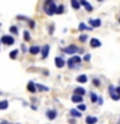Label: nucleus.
I'll use <instances>...</instances> for the list:
<instances>
[{"label":"nucleus","mask_w":120,"mask_h":124,"mask_svg":"<svg viewBox=\"0 0 120 124\" xmlns=\"http://www.w3.org/2000/svg\"><path fill=\"white\" fill-rule=\"evenodd\" d=\"M83 61L79 56H72L71 58H68L67 60V66L70 69H75V67H79L80 62Z\"/></svg>","instance_id":"nucleus-1"},{"label":"nucleus","mask_w":120,"mask_h":124,"mask_svg":"<svg viewBox=\"0 0 120 124\" xmlns=\"http://www.w3.org/2000/svg\"><path fill=\"white\" fill-rule=\"evenodd\" d=\"M63 52L66 54H76V53H84V50L77 48L75 44H71V45H67L66 48H63Z\"/></svg>","instance_id":"nucleus-2"},{"label":"nucleus","mask_w":120,"mask_h":124,"mask_svg":"<svg viewBox=\"0 0 120 124\" xmlns=\"http://www.w3.org/2000/svg\"><path fill=\"white\" fill-rule=\"evenodd\" d=\"M56 9H57V5H56V3H50V4H44V12L48 16H53V14H56Z\"/></svg>","instance_id":"nucleus-3"},{"label":"nucleus","mask_w":120,"mask_h":124,"mask_svg":"<svg viewBox=\"0 0 120 124\" xmlns=\"http://www.w3.org/2000/svg\"><path fill=\"white\" fill-rule=\"evenodd\" d=\"M0 40H1L3 44H5V45H13L14 44V38L13 36H10V35H3L1 38H0Z\"/></svg>","instance_id":"nucleus-4"},{"label":"nucleus","mask_w":120,"mask_h":124,"mask_svg":"<svg viewBox=\"0 0 120 124\" xmlns=\"http://www.w3.org/2000/svg\"><path fill=\"white\" fill-rule=\"evenodd\" d=\"M108 93H110V97H111V98L114 100V101H119V100H120L119 94L116 93V88H115L112 84L108 85Z\"/></svg>","instance_id":"nucleus-5"},{"label":"nucleus","mask_w":120,"mask_h":124,"mask_svg":"<svg viewBox=\"0 0 120 124\" xmlns=\"http://www.w3.org/2000/svg\"><path fill=\"white\" fill-rule=\"evenodd\" d=\"M54 63H56V66L58 69H62L66 65V61L62 57H56V58H54Z\"/></svg>","instance_id":"nucleus-6"},{"label":"nucleus","mask_w":120,"mask_h":124,"mask_svg":"<svg viewBox=\"0 0 120 124\" xmlns=\"http://www.w3.org/2000/svg\"><path fill=\"white\" fill-rule=\"evenodd\" d=\"M88 23H89V25H90L92 27H99L101 25H102V22H101L99 18H97V19L90 18V19H88Z\"/></svg>","instance_id":"nucleus-7"},{"label":"nucleus","mask_w":120,"mask_h":124,"mask_svg":"<svg viewBox=\"0 0 120 124\" xmlns=\"http://www.w3.org/2000/svg\"><path fill=\"white\" fill-rule=\"evenodd\" d=\"M49 50H50V46H49V44H45L44 46L41 48V58H46L48 57V54H49Z\"/></svg>","instance_id":"nucleus-8"},{"label":"nucleus","mask_w":120,"mask_h":124,"mask_svg":"<svg viewBox=\"0 0 120 124\" xmlns=\"http://www.w3.org/2000/svg\"><path fill=\"white\" fill-rule=\"evenodd\" d=\"M80 4L85 8V10H88V12H93V7H92V4L87 1V0H80Z\"/></svg>","instance_id":"nucleus-9"},{"label":"nucleus","mask_w":120,"mask_h":124,"mask_svg":"<svg viewBox=\"0 0 120 124\" xmlns=\"http://www.w3.org/2000/svg\"><path fill=\"white\" fill-rule=\"evenodd\" d=\"M40 46L39 45H32V46H30L29 48V53H31L32 56H35V54H38V53H40Z\"/></svg>","instance_id":"nucleus-10"},{"label":"nucleus","mask_w":120,"mask_h":124,"mask_svg":"<svg viewBox=\"0 0 120 124\" xmlns=\"http://www.w3.org/2000/svg\"><path fill=\"white\" fill-rule=\"evenodd\" d=\"M71 101H72L74 103H81V102H83V96L75 94V93H74L72 97H71Z\"/></svg>","instance_id":"nucleus-11"},{"label":"nucleus","mask_w":120,"mask_h":124,"mask_svg":"<svg viewBox=\"0 0 120 124\" xmlns=\"http://www.w3.org/2000/svg\"><path fill=\"white\" fill-rule=\"evenodd\" d=\"M46 118L49 120H54L57 118V111L56 110H48L46 111Z\"/></svg>","instance_id":"nucleus-12"},{"label":"nucleus","mask_w":120,"mask_h":124,"mask_svg":"<svg viewBox=\"0 0 120 124\" xmlns=\"http://www.w3.org/2000/svg\"><path fill=\"white\" fill-rule=\"evenodd\" d=\"M27 91L30 93H36V84H35L34 81H29V84H27Z\"/></svg>","instance_id":"nucleus-13"},{"label":"nucleus","mask_w":120,"mask_h":124,"mask_svg":"<svg viewBox=\"0 0 120 124\" xmlns=\"http://www.w3.org/2000/svg\"><path fill=\"white\" fill-rule=\"evenodd\" d=\"M76 81H77V83H80V84H84V83H87V81H88V76L85 75V74H81V75H79L76 78Z\"/></svg>","instance_id":"nucleus-14"},{"label":"nucleus","mask_w":120,"mask_h":124,"mask_svg":"<svg viewBox=\"0 0 120 124\" xmlns=\"http://www.w3.org/2000/svg\"><path fill=\"white\" fill-rule=\"evenodd\" d=\"M89 44H90V46H92V48H98V46H101V41L98 40V39L93 38V39H90V41H89Z\"/></svg>","instance_id":"nucleus-15"},{"label":"nucleus","mask_w":120,"mask_h":124,"mask_svg":"<svg viewBox=\"0 0 120 124\" xmlns=\"http://www.w3.org/2000/svg\"><path fill=\"white\" fill-rule=\"evenodd\" d=\"M97 122H98V119H97L96 116H90V115H88L87 118H85V123H87V124H96Z\"/></svg>","instance_id":"nucleus-16"},{"label":"nucleus","mask_w":120,"mask_h":124,"mask_svg":"<svg viewBox=\"0 0 120 124\" xmlns=\"http://www.w3.org/2000/svg\"><path fill=\"white\" fill-rule=\"evenodd\" d=\"M70 114H71L72 118H80V116H81V111L77 110V108H71V110H70Z\"/></svg>","instance_id":"nucleus-17"},{"label":"nucleus","mask_w":120,"mask_h":124,"mask_svg":"<svg viewBox=\"0 0 120 124\" xmlns=\"http://www.w3.org/2000/svg\"><path fill=\"white\" fill-rule=\"evenodd\" d=\"M71 7L74 8L75 10H79L81 4H80V0H71Z\"/></svg>","instance_id":"nucleus-18"},{"label":"nucleus","mask_w":120,"mask_h":124,"mask_svg":"<svg viewBox=\"0 0 120 124\" xmlns=\"http://www.w3.org/2000/svg\"><path fill=\"white\" fill-rule=\"evenodd\" d=\"M74 93H75V94H80V96H84L85 93V89L83 88V87H76L75 89H74Z\"/></svg>","instance_id":"nucleus-19"},{"label":"nucleus","mask_w":120,"mask_h":124,"mask_svg":"<svg viewBox=\"0 0 120 124\" xmlns=\"http://www.w3.org/2000/svg\"><path fill=\"white\" fill-rule=\"evenodd\" d=\"M8 106H9V103H8V101H7V100L0 101V110H7Z\"/></svg>","instance_id":"nucleus-20"},{"label":"nucleus","mask_w":120,"mask_h":124,"mask_svg":"<svg viewBox=\"0 0 120 124\" xmlns=\"http://www.w3.org/2000/svg\"><path fill=\"white\" fill-rule=\"evenodd\" d=\"M63 13H65V5H63V4H61V5L57 7L56 14H63Z\"/></svg>","instance_id":"nucleus-21"},{"label":"nucleus","mask_w":120,"mask_h":124,"mask_svg":"<svg viewBox=\"0 0 120 124\" xmlns=\"http://www.w3.org/2000/svg\"><path fill=\"white\" fill-rule=\"evenodd\" d=\"M36 89H38V91H43V92H48V91H49L48 87L41 85V84H36Z\"/></svg>","instance_id":"nucleus-22"},{"label":"nucleus","mask_w":120,"mask_h":124,"mask_svg":"<svg viewBox=\"0 0 120 124\" xmlns=\"http://www.w3.org/2000/svg\"><path fill=\"white\" fill-rule=\"evenodd\" d=\"M17 56H18V49H13V50L9 53V57L12 58V60H15V58H17Z\"/></svg>","instance_id":"nucleus-23"},{"label":"nucleus","mask_w":120,"mask_h":124,"mask_svg":"<svg viewBox=\"0 0 120 124\" xmlns=\"http://www.w3.org/2000/svg\"><path fill=\"white\" fill-rule=\"evenodd\" d=\"M23 39H25V41H30L31 40V36H30V31H23Z\"/></svg>","instance_id":"nucleus-24"},{"label":"nucleus","mask_w":120,"mask_h":124,"mask_svg":"<svg viewBox=\"0 0 120 124\" xmlns=\"http://www.w3.org/2000/svg\"><path fill=\"white\" fill-rule=\"evenodd\" d=\"M9 31H10L13 35H17V34H18V27H17V26H10V27H9Z\"/></svg>","instance_id":"nucleus-25"},{"label":"nucleus","mask_w":120,"mask_h":124,"mask_svg":"<svg viewBox=\"0 0 120 124\" xmlns=\"http://www.w3.org/2000/svg\"><path fill=\"white\" fill-rule=\"evenodd\" d=\"M97 100H98V96H97L94 92H90V101L94 103V102H97Z\"/></svg>","instance_id":"nucleus-26"},{"label":"nucleus","mask_w":120,"mask_h":124,"mask_svg":"<svg viewBox=\"0 0 120 124\" xmlns=\"http://www.w3.org/2000/svg\"><path fill=\"white\" fill-rule=\"evenodd\" d=\"M87 40H88V35L83 34V35H80V36H79V41H81V43H85Z\"/></svg>","instance_id":"nucleus-27"},{"label":"nucleus","mask_w":120,"mask_h":124,"mask_svg":"<svg viewBox=\"0 0 120 124\" xmlns=\"http://www.w3.org/2000/svg\"><path fill=\"white\" fill-rule=\"evenodd\" d=\"M87 25H85V23L84 22H81V23H79V31H85V30H87Z\"/></svg>","instance_id":"nucleus-28"},{"label":"nucleus","mask_w":120,"mask_h":124,"mask_svg":"<svg viewBox=\"0 0 120 124\" xmlns=\"http://www.w3.org/2000/svg\"><path fill=\"white\" fill-rule=\"evenodd\" d=\"M77 110H80V111H85V110H87V106H85L84 103H79V105H77Z\"/></svg>","instance_id":"nucleus-29"},{"label":"nucleus","mask_w":120,"mask_h":124,"mask_svg":"<svg viewBox=\"0 0 120 124\" xmlns=\"http://www.w3.org/2000/svg\"><path fill=\"white\" fill-rule=\"evenodd\" d=\"M93 85H94V87H99V85H101V80L97 79V78H94V79H93Z\"/></svg>","instance_id":"nucleus-30"},{"label":"nucleus","mask_w":120,"mask_h":124,"mask_svg":"<svg viewBox=\"0 0 120 124\" xmlns=\"http://www.w3.org/2000/svg\"><path fill=\"white\" fill-rule=\"evenodd\" d=\"M29 26L31 27V29H34V27H35V21H32V19H29Z\"/></svg>","instance_id":"nucleus-31"},{"label":"nucleus","mask_w":120,"mask_h":124,"mask_svg":"<svg viewBox=\"0 0 120 124\" xmlns=\"http://www.w3.org/2000/svg\"><path fill=\"white\" fill-rule=\"evenodd\" d=\"M53 32H54V25H50V26H49V34L52 35Z\"/></svg>","instance_id":"nucleus-32"},{"label":"nucleus","mask_w":120,"mask_h":124,"mask_svg":"<svg viewBox=\"0 0 120 124\" xmlns=\"http://www.w3.org/2000/svg\"><path fill=\"white\" fill-rule=\"evenodd\" d=\"M89 60H90V54H85V56H84V61H89Z\"/></svg>","instance_id":"nucleus-33"},{"label":"nucleus","mask_w":120,"mask_h":124,"mask_svg":"<svg viewBox=\"0 0 120 124\" xmlns=\"http://www.w3.org/2000/svg\"><path fill=\"white\" fill-rule=\"evenodd\" d=\"M97 102H98V105H102V102H103V98H102V97H98Z\"/></svg>","instance_id":"nucleus-34"},{"label":"nucleus","mask_w":120,"mask_h":124,"mask_svg":"<svg viewBox=\"0 0 120 124\" xmlns=\"http://www.w3.org/2000/svg\"><path fill=\"white\" fill-rule=\"evenodd\" d=\"M54 0H44V4L46 5V4H50V3H53Z\"/></svg>","instance_id":"nucleus-35"},{"label":"nucleus","mask_w":120,"mask_h":124,"mask_svg":"<svg viewBox=\"0 0 120 124\" xmlns=\"http://www.w3.org/2000/svg\"><path fill=\"white\" fill-rule=\"evenodd\" d=\"M116 93H118L119 97H120V85H119V87H116Z\"/></svg>","instance_id":"nucleus-36"},{"label":"nucleus","mask_w":120,"mask_h":124,"mask_svg":"<svg viewBox=\"0 0 120 124\" xmlns=\"http://www.w3.org/2000/svg\"><path fill=\"white\" fill-rule=\"evenodd\" d=\"M21 48H22V50H23V52H26V50H27V49H26V46H25V45H22V46H21Z\"/></svg>","instance_id":"nucleus-37"},{"label":"nucleus","mask_w":120,"mask_h":124,"mask_svg":"<svg viewBox=\"0 0 120 124\" xmlns=\"http://www.w3.org/2000/svg\"><path fill=\"white\" fill-rule=\"evenodd\" d=\"M0 124H8L7 122H0Z\"/></svg>","instance_id":"nucleus-38"},{"label":"nucleus","mask_w":120,"mask_h":124,"mask_svg":"<svg viewBox=\"0 0 120 124\" xmlns=\"http://www.w3.org/2000/svg\"><path fill=\"white\" fill-rule=\"evenodd\" d=\"M98 1H103V0H98Z\"/></svg>","instance_id":"nucleus-39"},{"label":"nucleus","mask_w":120,"mask_h":124,"mask_svg":"<svg viewBox=\"0 0 120 124\" xmlns=\"http://www.w3.org/2000/svg\"><path fill=\"white\" fill-rule=\"evenodd\" d=\"M119 23H120V18H119Z\"/></svg>","instance_id":"nucleus-40"},{"label":"nucleus","mask_w":120,"mask_h":124,"mask_svg":"<svg viewBox=\"0 0 120 124\" xmlns=\"http://www.w3.org/2000/svg\"><path fill=\"white\" fill-rule=\"evenodd\" d=\"M0 44H1V40H0Z\"/></svg>","instance_id":"nucleus-41"},{"label":"nucleus","mask_w":120,"mask_h":124,"mask_svg":"<svg viewBox=\"0 0 120 124\" xmlns=\"http://www.w3.org/2000/svg\"><path fill=\"white\" fill-rule=\"evenodd\" d=\"M119 124H120V123H119Z\"/></svg>","instance_id":"nucleus-42"}]
</instances>
